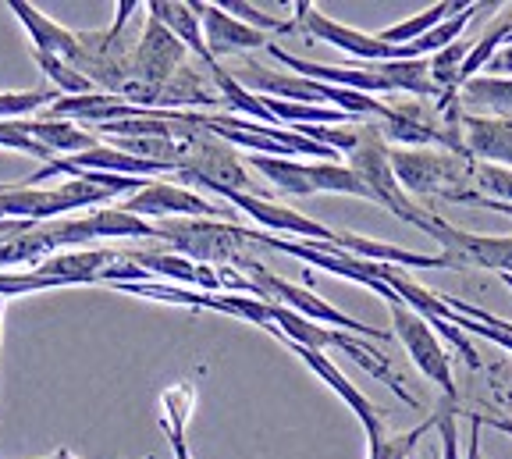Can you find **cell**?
<instances>
[{"instance_id": "cell-16", "label": "cell", "mask_w": 512, "mask_h": 459, "mask_svg": "<svg viewBox=\"0 0 512 459\" xmlns=\"http://www.w3.org/2000/svg\"><path fill=\"white\" fill-rule=\"evenodd\" d=\"M25 129L36 143L47 146L54 157H75V153H86L100 146V136L89 129H82L79 121L68 118H25Z\"/></svg>"}, {"instance_id": "cell-3", "label": "cell", "mask_w": 512, "mask_h": 459, "mask_svg": "<svg viewBox=\"0 0 512 459\" xmlns=\"http://www.w3.org/2000/svg\"><path fill=\"white\" fill-rule=\"evenodd\" d=\"M349 168L360 175V182L370 189L374 203L388 207L395 218L406 221V225H413V228L424 225L427 210L416 207V203L402 193L399 178H395V168H392V146H388V139L381 136L377 118H370L360 125V146L349 153Z\"/></svg>"}, {"instance_id": "cell-25", "label": "cell", "mask_w": 512, "mask_h": 459, "mask_svg": "<svg viewBox=\"0 0 512 459\" xmlns=\"http://www.w3.org/2000/svg\"><path fill=\"white\" fill-rule=\"evenodd\" d=\"M470 189L477 196H484V200H495V203L512 207V168H498V164L473 161Z\"/></svg>"}, {"instance_id": "cell-5", "label": "cell", "mask_w": 512, "mask_h": 459, "mask_svg": "<svg viewBox=\"0 0 512 459\" xmlns=\"http://www.w3.org/2000/svg\"><path fill=\"white\" fill-rule=\"evenodd\" d=\"M235 271H242L246 278H253L256 289H260V296L271 299V303L278 306H288V310H296L299 317H306V321L313 324H328V328H338V331H349V335H360V339H374V342H388V331L381 328H370V324L356 321V317L342 314L338 306H331L328 299L313 296L306 285H296V282H285V278H278V274L267 271L260 260L246 257Z\"/></svg>"}, {"instance_id": "cell-27", "label": "cell", "mask_w": 512, "mask_h": 459, "mask_svg": "<svg viewBox=\"0 0 512 459\" xmlns=\"http://www.w3.org/2000/svg\"><path fill=\"white\" fill-rule=\"evenodd\" d=\"M221 8L228 11V15L239 18V22L253 25V29H260V33H267V36L296 33V22H281V18L267 15V11H260L256 4H249V0H224Z\"/></svg>"}, {"instance_id": "cell-8", "label": "cell", "mask_w": 512, "mask_h": 459, "mask_svg": "<svg viewBox=\"0 0 512 459\" xmlns=\"http://www.w3.org/2000/svg\"><path fill=\"white\" fill-rule=\"evenodd\" d=\"M121 210L136 214V218L150 221H178V218H200V221H235V210L228 203H217L210 196H200L189 186H175V182H157L153 178L150 186L139 189L136 196L118 203Z\"/></svg>"}, {"instance_id": "cell-28", "label": "cell", "mask_w": 512, "mask_h": 459, "mask_svg": "<svg viewBox=\"0 0 512 459\" xmlns=\"http://www.w3.org/2000/svg\"><path fill=\"white\" fill-rule=\"evenodd\" d=\"M47 289H64V285L40 271H0V299L32 296V292H47Z\"/></svg>"}, {"instance_id": "cell-17", "label": "cell", "mask_w": 512, "mask_h": 459, "mask_svg": "<svg viewBox=\"0 0 512 459\" xmlns=\"http://www.w3.org/2000/svg\"><path fill=\"white\" fill-rule=\"evenodd\" d=\"M342 250H349L352 257L370 260V264H388V267H438L445 271V260L438 257H427V253H413V250H402V246H392V242H377L367 239V235H356V232H338V242Z\"/></svg>"}, {"instance_id": "cell-41", "label": "cell", "mask_w": 512, "mask_h": 459, "mask_svg": "<svg viewBox=\"0 0 512 459\" xmlns=\"http://www.w3.org/2000/svg\"><path fill=\"white\" fill-rule=\"evenodd\" d=\"M509 43H512V36H509Z\"/></svg>"}, {"instance_id": "cell-33", "label": "cell", "mask_w": 512, "mask_h": 459, "mask_svg": "<svg viewBox=\"0 0 512 459\" xmlns=\"http://www.w3.org/2000/svg\"><path fill=\"white\" fill-rule=\"evenodd\" d=\"M470 417V442H466V459H480V420L473 417V410L466 413Z\"/></svg>"}, {"instance_id": "cell-32", "label": "cell", "mask_w": 512, "mask_h": 459, "mask_svg": "<svg viewBox=\"0 0 512 459\" xmlns=\"http://www.w3.org/2000/svg\"><path fill=\"white\" fill-rule=\"evenodd\" d=\"M473 417L480 420V427H491L498 435L512 438V417H495V413H477V410H473Z\"/></svg>"}, {"instance_id": "cell-20", "label": "cell", "mask_w": 512, "mask_h": 459, "mask_svg": "<svg viewBox=\"0 0 512 459\" xmlns=\"http://www.w3.org/2000/svg\"><path fill=\"white\" fill-rule=\"evenodd\" d=\"M200 403V392L192 381H175L160 392L157 399V424L164 431V438H185V427H189L192 413Z\"/></svg>"}, {"instance_id": "cell-14", "label": "cell", "mask_w": 512, "mask_h": 459, "mask_svg": "<svg viewBox=\"0 0 512 459\" xmlns=\"http://www.w3.org/2000/svg\"><path fill=\"white\" fill-rule=\"evenodd\" d=\"M146 15L157 18L207 72L214 65H221V61L210 54L207 36H203V22H200V15H196V8H192V0L189 4H182V0H150V4H146Z\"/></svg>"}, {"instance_id": "cell-9", "label": "cell", "mask_w": 512, "mask_h": 459, "mask_svg": "<svg viewBox=\"0 0 512 459\" xmlns=\"http://www.w3.org/2000/svg\"><path fill=\"white\" fill-rule=\"evenodd\" d=\"M292 22L306 40L331 43V47L345 50L349 57H356L360 65H377V61H402L399 47H388V43L377 40V33H363V29H352L345 22L328 18L317 4L310 0H299L296 11H292Z\"/></svg>"}, {"instance_id": "cell-6", "label": "cell", "mask_w": 512, "mask_h": 459, "mask_svg": "<svg viewBox=\"0 0 512 459\" xmlns=\"http://www.w3.org/2000/svg\"><path fill=\"white\" fill-rule=\"evenodd\" d=\"M420 232L438 239L445 271L484 267V271H495L498 278H502V274H512V235L466 232V228L452 225V221H445V218H434V214H427Z\"/></svg>"}, {"instance_id": "cell-2", "label": "cell", "mask_w": 512, "mask_h": 459, "mask_svg": "<svg viewBox=\"0 0 512 459\" xmlns=\"http://www.w3.org/2000/svg\"><path fill=\"white\" fill-rule=\"evenodd\" d=\"M157 239L168 242L171 253L196 260L207 267H239L249 257V246H260L264 232L260 228H242L235 221H200L178 218L157 221Z\"/></svg>"}, {"instance_id": "cell-29", "label": "cell", "mask_w": 512, "mask_h": 459, "mask_svg": "<svg viewBox=\"0 0 512 459\" xmlns=\"http://www.w3.org/2000/svg\"><path fill=\"white\" fill-rule=\"evenodd\" d=\"M459 410H441L438 413V435H441V459H463L459 452Z\"/></svg>"}, {"instance_id": "cell-15", "label": "cell", "mask_w": 512, "mask_h": 459, "mask_svg": "<svg viewBox=\"0 0 512 459\" xmlns=\"http://www.w3.org/2000/svg\"><path fill=\"white\" fill-rule=\"evenodd\" d=\"M8 11L22 22L25 33H29L32 50L57 54V57H64V61H72L75 65V54H79V33H75V29H68V25L47 18L36 4H29V0H8Z\"/></svg>"}, {"instance_id": "cell-38", "label": "cell", "mask_w": 512, "mask_h": 459, "mask_svg": "<svg viewBox=\"0 0 512 459\" xmlns=\"http://www.w3.org/2000/svg\"><path fill=\"white\" fill-rule=\"evenodd\" d=\"M4 306H8V299H0V339H4Z\"/></svg>"}, {"instance_id": "cell-13", "label": "cell", "mask_w": 512, "mask_h": 459, "mask_svg": "<svg viewBox=\"0 0 512 459\" xmlns=\"http://www.w3.org/2000/svg\"><path fill=\"white\" fill-rule=\"evenodd\" d=\"M281 346H288V349H292V353H296L299 360H303L306 367H310V371L317 374V378L324 381V385H328L331 392H335L338 399H342V403L349 406L352 413H356V420H360V424H363V431H377V427H384L381 410H377V406L370 403L367 395H363L360 388L352 385V381L345 378L342 371H338V367L328 360V356H324V353H317V349L296 346V342H281Z\"/></svg>"}, {"instance_id": "cell-12", "label": "cell", "mask_w": 512, "mask_h": 459, "mask_svg": "<svg viewBox=\"0 0 512 459\" xmlns=\"http://www.w3.org/2000/svg\"><path fill=\"white\" fill-rule=\"evenodd\" d=\"M463 143L470 161L512 168V118L463 111Z\"/></svg>"}, {"instance_id": "cell-23", "label": "cell", "mask_w": 512, "mask_h": 459, "mask_svg": "<svg viewBox=\"0 0 512 459\" xmlns=\"http://www.w3.org/2000/svg\"><path fill=\"white\" fill-rule=\"evenodd\" d=\"M313 171V186L317 193H335V196H356V200H370V189L360 182V175L349 168V164H335V161H310Z\"/></svg>"}, {"instance_id": "cell-22", "label": "cell", "mask_w": 512, "mask_h": 459, "mask_svg": "<svg viewBox=\"0 0 512 459\" xmlns=\"http://www.w3.org/2000/svg\"><path fill=\"white\" fill-rule=\"evenodd\" d=\"M32 61L40 65L47 86H54L61 97H89V93H96V86L72 65V61H64V57H57V54H43V50H32Z\"/></svg>"}, {"instance_id": "cell-35", "label": "cell", "mask_w": 512, "mask_h": 459, "mask_svg": "<svg viewBox=\"0 0 512 459\" xmlns=\"http://www.w3.org/2000/svg\"><path fill=\"white\" fill-rule=\"evenodd\" d=\"M32 221H0V239H4V235H15V232H25V228H29Z\"/></svg>"}, {"instance_id": "cell-21", "label": "cell", "mask_w": 512, "mask_h": 459, "mask_svg": "<svg viewBox=\"0 0 512 459\" xmlns=\"http://www.w3.org/2000/svg\"><path fill=\"white\" fill-rule=\"evenodd\" d=\"M431 427H438V413L427 417L424 424H416L413 431H402V435H388L384 427L367 431V459H413L416 445H420V438H424Z\"/></svg>"}, {"instance_id": "cell-11", "label": "cell", "mask_w": 512, "mask_h": 459, "mask_svg": "<svg viewBox=\"0 0 512 459\" xmlns=\"http://www.w3.org/2000/svg\"><path fill=\"white\" fill-rule=\"evenodd\" d=\"M192 8L200 15L203 22V36H207V47L210 54L221 61V57H232V54H246V50H260V47H271V36L253 29V25L239 22L235 15L221 8V4H203V0H192Z\"/></svg>"}, {"instance_id": "cell-36", "label": "cell", "mask_w": 512, "mask_h": 459, "mask_svg": "<svg viewBox=\"0 0 512 459\" xmlns=\"http://www.w3.org/2000/svg\"><path fill=\"white\" fill-rule=\"evenodd\" d=\"M40 459H82V456H75L72 449H54L50 456H40Z\"/></svg>"}, {"instance_id": "cell-7", "label": "cell", "mask_w": 512, "mask_h": 459, "mask_svg": "<svg viewBox=\"0 0 512 459\" xmlns=\"http://www.w3.org/2000/svg\"><path fill=\"white\" fill-rule=\"evenodd\" d=\"M384 303H388V314H392V335L402 342L409 360L416 363V371L424 374L427 381H434L456 403L459 388L456 378H452V360H448L445 346L438 342V331L431 328V321L424 314H416L413 306H406L399 296H388Z\"/></svg>"}, {"instance_id": "cell-19", "label": "cell", "mask_w": 512, "mask_h": 459, "mask_svg": "<svg viewBox=\"0 0 512 459\" xmlns=\"http://www.w3.org/2000/svg\"><path fill=\"white\" fill-rule=\"evenodd\" d=\"M466 8H470V4H463V0H438V4L424 8L420 15L402 18V22L381 29V33H377V40L388 43V47H409V43L424 40L427 33H434L438 25H445L448 18H456L459 11H466Z\"/></svg>"}, {"instance_id": "cell-1", "label": "cell", "mask_w": 512, "mask_h": 459, "mask_svg": "<svg viewBox=\"0 0 512 459\" xmlns=\"http://www.w3.org/2000/svg\"><path fill=\"white\" fill-rule=\"evenodd\" d=\"M175 178L189 189H207L214 196L224 193H249V196H271L256 186L253 175H249L246 161L239 157L232 143H224L214 132L192 125L182 139V161H178Z\"/></svg>"}, {"instance_id": "cell-39", "label": "cell", "mask_w": 512, "mask_h": 459, "mask_svg": "<svg viewBox=\"0 0 512 459\" xmlns=\"http://www.w3.org/2000/svg\"><path fill=\"white\" fill-rule=\"evenodd\" d=\"M502 282L509 285V292H512V274H502Z\"/></svg>"}, {"instance_id": "cell-37", "label": "cell", "mask_w": 512, "mask_h": 459, "mask_svg": "<svg viewBox=\"0 0 512 459\" xmlns=\"http://www.w3.org/2000/svg\"><path fill=\"white\" fill-rule=\"evenodd\" d=\"M498 399H502L505 410H512V388H505V392H498Z\"/></svg>"}, {"instance_id": "cell-4", "label": "cell", "mask_w": 512, "mask_h": 459, "mask_svg": "<svg viewBox=\"0 0 512 459\" xmlns=\"http://www.w3.org/2000/svg\"><path fill=\"white\" fill-rule=\"evenodd\" d=\"M392 168L406 196H438V200L456 203L459 193L470 189V157L448 150H399L392 146Z\"/></svg>"}, {"instance_id": "cell-30", "label": "cell", "mask_w": 512, "mask_h": 459, "mask_svg": "<svg viewBox=\"0 0 512 459\" xmlns=\"http://www.w3.org/2000/svg\"><path fill=\"white\" fill-rule=\"evenodd\" d=\"M441 299H445L456 314H463V317H473V321H480V324H491V328H498V331H509L512 335V321H505V317H495L491 310H480V306H473V303H463V299H456V296H448V292H441Z\"/></svg>"}, {"instance_id": "cell-18", "label": "cell", "mask_w": 512, "mask_h": 459, "mask_svg": "<svg viewBox=\"0 0 512 459\" xmlns=\"http://www.w3.org/2000/svg\"><path fill=\"white\" fill-rule=\"evenodd\" d=\"M246 168L260 171V175L271 182V189L285 196H317V186H313V171L306 161H292V157H260V153H246Z\"/></svg>"}, {"instance_id": "cell-10", "label": "cell", "mask_w": 512, "mask_h": 459, "mask_svg": "<svg viewBox=\"0 0 512 459\" xmlns=\"http://www.w3.org/2000/svg\"><path fill=\"white\" fill-rule=\"evenodd\" d=\"M228 207L242 210L260 225V232H281V235H296L299 242H338V228H328L324 221H313L299 210L285 207L278 200H264V196H249V193H224L217 196Z\"/></svg>"}, {"instance_id": "cell-31", "label": "cell", "mask_w": 512, "mask_h": 459, "mask_svg": "<svg viewBox=\"0 0 512 459\" xmlns=\"http://www.w3.org/2000/svg\"><path fill=\"white\" fill-rule=\"evenodd\" d=\"M491 79H512V43H505L495 57H491V65L484 68Z\"/></svg>"}, {"instance_id": "cell-40", "label": "cell", "mask_w": 512, "mask_h": 459, "mask_svg": "<svg viewBox=\"0 0 512 459\" xmlns=\"http://www.w3.org/2000/svg\"><path fill=\"white\" fill-rule=\"evenodd\" d=\"M143 459H157V456H143Z\"/></svg>"}, {"instance_id": "cell-26", "label": "cell", "mask_w": 512, "mask_h": 459, "mask_svg": "<svg viewBox=\"0 0 512 459\" xmlns=\"http://www.w3.org/2000/svg\"><path fill=\"white\" fill-rule=\"evenodd\" d=\"M0 146H4V150L25 153V157H36V161H43V168H47V164H54V161H57V157L47 150V146H43V143H36V139L29 136V129H25V118L0 121Z\"/></svg>"}, {"instance_id": "cell-34", "label": "cell", "mask_w": 512, "mask_h": 459, "mask_svg": "<svg viewBox=\"0 0 512 459\" xmlns=\"http://www.w3.org/2000/svg\"><path fill=\"white\" fill-rule=\"evenodd\" d=\"M168 445H171V456L175 459H196L189 449V438H168Z\"/></svg>"}, {"instance_id": "cell-24", "label": "cell", "mask_w": 512, "mask_h": 459, "mask_svg": "<svg viewBox=\"0 0 512 459\" xmlns=\"http://www.w3.org/2000/svg\"><path fill=\"white\" fill-rule=\"evenodd\" d=\"M463 104H477L495 111L498 118H512V79H491V75H477L459 89Z\"/></svg>"}]
</instances>
